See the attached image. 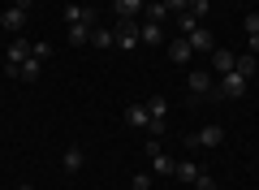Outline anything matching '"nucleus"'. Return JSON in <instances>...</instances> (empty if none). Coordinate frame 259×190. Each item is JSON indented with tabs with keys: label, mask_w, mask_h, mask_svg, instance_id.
<instances>
[{
	"label": "nucleus",
	"mask_w": 259,
	"mask_h": 190,
	"mask_svg": "<svg viewBox=\"0 0 259 190\" xmlns=\"http://www.w3.org/2000/svg\"><path fill=\"white\" fill-rule=\"evenodd\" d=\"M246 87H250V82L242 78L238 69H229V73H221V78H216V100H221V95H229V100H238V95H246Z\"/></svg>",
	"instance_id": "obj_1"
},
{
	"label": "nucleus",
	"mask_w": 259,
	"mask_h": 190,
	"mask_svg": "<svg viewBox=\"0 0 259 190\" xmlns=\"http://www.w3.org/2000/svg\"><path fill=\"white\" fill-rule=\"evenodd\" d=\"M112 39H117V48L134 52V48L143 44V39H139V22H130V18H117V26H112Z\"/></svg>",
	"instance_id": "obj_2"
},
{
	"label": "nucleus",
	"mask_w": 259,
	"mask_h": 190,
	"mask_svg": "<svg viewBox=\"0 0 259 190\" xmlns=\"http://www.w3.org/2000/svg\"><path fill=\"white\" fill-rule=\"evenodd\" d=\"M190 91L194 100H216V78L207 69H190Z\"/></svg>",
	"instance_id": "obj_3"
},
{
	"label": "nucleus",
	"mask_w": 259,
	"mask_h": 190,
	"mask_svg": "<svg viewBox=\"0 0 259 190\" xmlns=\"http://www.w3.org/2000/svg\"><path fill=\"white\" fill-rule=\"evenodd\" d=\"M186 44H190V52H194V56H207V52L216 48V39H212V30H207L203 22H199V26H194L190 35H186Z\"/></svg>",
	"instance_id": "obj_4"
},
{
	"label": "nucleus",
	"mask_w": 259,
	"mask_h": 190,
	"mask_svg": "<svg viewBox=\"0 0 259 190\" xmlns=\"http://www.w3.org/2000/svg\"><path fill=\"white\" fill-rule=\"evenodd\" d=\"M186 143H190V147H221V143H225V130H221V126H203L199 134L186 138Z\"/></svg>",
	"instance_id": "obj_5"
},
{
	"label": "nucleus",
	"mask_w": 259,
	"mask_h": 190,
	"mask_svg": "<svg viewBox=\"0 0 259 190\" xmlns=\"http://www.w3.org/2000/svg\"><path fill=\"white\" fill-rule=\"evenodd\" d=\"M22 61H30V39L13 35V44H9V65H5V69L18 73V65H22Z\"/></svg>",
	"instance_id": "obj_6"
},
{
	"label": "nucleus",
	"mask_w": 259,
	"mask_h": 190,
	"mask_svg": "<svg viewBox=\"0 0 259 190\" xmlns=\"http://www.w3.org/2000/svg\"><path fill=\"white\" fill-rule=\"evenodd\" d=\"M65 22H69V26H91L95 30V9H87V5H65Z\"/></svg>",
	"instance_id": "obj_7"
},
{
	"label": "nucleus",
	"mask_w": 259,
	"mask_h": 190,
	"mask_svg": "<svg viewBox=\"0 0 259 190\" xmlns=\"http://www.w3.org/2000/svg\"><path fill=\"white\" fill-rule=\"evenodd\" d=\"M143 22H156V26H164V22H173V13H168L164 0H151V5H143Z\"/></svg>",
	"instance_id": "obj_8"
},
{
	"label": "nucleus",
	"mask_w": 259,
	"mask_h": 190,
	"mask_svg": "<svg viewBox=\"0 0 259 190\" xmlns=\"http://www.w3.org/2000/svg\"><path fill=\"white\" fill-rule=\"evenodd\" d=\"M207 61H212V73H229L238 56H233L229 48H212V52H207Z\"/></svg>",
	"instance_id": "obj_9"
},
{
	"label": "nucleus",
	"mask_w": 259,
	"mask_h": 190,
	"mask_svg": "<svg viewBox=\"0 0 259 190\" xmlns=\"http://www.w3.org/2000/svg\"><path fill=\"white\" fill-rule=\"evenodd\" d=\"M139 39L147 48H160V44H164V26H156V22H139Z\"/></svg>",
	"instance_id": "obj_10"
},
{
	"label": "nucleus",
	"mask_w": 259,
	"mask_h": 190,
	"mask_svg": "<svg viewBox=\"0 0 259 190\" xmlns=\"http://www.w3.org/2000/svg\"><path fill=\"white\" fill-rule=\"evenodd\" d=\"M125 121H130L134 130H147V126H151V112H147V104H130V108H125Z\"/></svg>",
	"instance_id": "obj_11"
},
{
	"label": "nucleus",
	"mask_w": 259,
	"mask_h": 190,
	"mask_svg": "<svg viewBox=\"0 0 259 190\" xmlns=\"http://www.w3.org/2000/svg\"><path fill=\"white\" fill-rule=\"evenodd\" d=\"M82 164H87V151H82V147H65V160H61L65 173H82Z\"/></svg>",
	"instance_id": "obj_12"
},
{
	"label": "nucleus",
	"mask_w": 259,
	"mask_h": 190,
	"mask_svg": "<svg viewBox=\"0 0 259 190\" xmlns=\"http://www.w3.org/2000/svg\"><path fill=\"white\" fill-rule=\"evenodd\" d=\"M143 5H147V0H112V13H117V18H130V22H134V18L143 13Z\"/></svg>",
	"instance_id": "obj_13"
},
{
	"label": "nucleus",
	"mask_w": 259,
	"mask_h": 190,
	"mask_svg": "<svg viewBox=\"0 0 259 190\" xmlns=\"http://www.w3.org/2000/svg\"><path fill=\"white\" fill-rule=\"evenodd\" d=\"M168 61H177V65L194 61V52H190V44H186V35H177L173 44H168Z\"/></svg>",
	"instance_id": "obj_14"
},
{
	"label": "nucleus",
	"mask_w": 259,
	"mask_h": 190,
	"mask_svg": "<svg viewBox=\"0 0 259 190\" xmlns=\"http://www.w3.org/2000/svg\"><path fill=\"white\" fill-rule=\"evenodd\" d=\"M22 22H26V9H18V5H13V9H5V13H0V26H5V30H13V35H18V30H22Z\"/></svg>",
	"instance_id": "obj_15"
},
{
	"label": "nucleus",
	"mask_w": 259,
	"mask_h": 190,
	"mask_svg": "<svg viewBox=\"0 0 259 190\" xmlns=\"http://www.w3.org/2000/svg\"><path fill=\"white\" fill-rule=\"evenodd\" d=\"M233 69H238L242 78L250 82V78H255V69H259V56H250V52H246V56H238V61H233Z\"/></svg>",
	"instance_id": "obj_16"
},
{
	"label": "nucleus",
	"mask_w": 259,
	"mask_h": 190,
	"mask_svg": "<svg viewBox=\"0 0 259 190\" xmlns=\"http://www.w3.org/2000/svg\"><path fill=\"white\" fill-rule=\"evenodd\" d=\"M173 169H177V160H168L164 151L151 156V173H160V177H173Z\"/></svg>",
	"instance_id": "obj_17"
},
{
	"label": "nucleus",
	"mask_w": 259,
	"mask_h": 190,
	"mask_svg": "<svg viewBox=\"0 0 259 190\" xmlns=\"http://www.w3.org/2000/svg\"><path fill=\"white\" fill-rule=\"evenodd\" d=\"M173 177H177V181H194V177H199V164H194V160H177Z\"/></svg>",
	"instance_id": "obj_18"
},
{
	"label": "nucleus",
	"mask_w": 259,
	"mask_h": 190,
	"mask_svg": "<svg viewBox=\"0 0 259 190\" xmlns=\"http://www.w3.org/2000/svg\"><path fill=\"white\" fill-rule=\"evenodd\" d=\"M91 44H95V48H117V39H112V26H95V30H91Z\"/></svg>",
	"instance_id": "obj_19"
},
{
	"label": "nucleus",
	"mask_w": 259,
	"mask_h": 190,
	"mask_svg": "<svg viewBox=\"0 0 259 190\" xmlns=\"http://www.w3.org/2000/svg\"><path fill=\"white\" fill-rule=\"evenodd\" d=\"M39 69H44V61H35V56H30V61H22V65H18V78L35 82V78H39Z\"/></svg>",
	"instance_id": "obj_20"
},
{
	"label": "nucleus",
	"mask_w": 259,
	"mask_h": 190,
	"mask_svg": "<svg viewBox=\"0 0 259 190\" xmlns=\"http://www.w3.org/2000/svg\"><path fill=\"white\" fill-rule=\"evenodd\" d=\"M173 22H177V30H182V35H190V30L199 26V18H194V13H173Z\"/></svg>",
	"instance_id": "obj_21"
},
{
	"label": "nucleus",
	"mask_w": 259,
	"mask_h": 190,
	"mask_svg": "<svg viewBox=\"0 0 259 190\" xmlns=\"http://www.w3.org/2000/svg\"><path fill=\"white\" fill-rule=\"evenodd\" d=\"M69 44H91V26H69Z\"/></svg>",
	"instance_id": "obj_22"
},
{
	"label": "nucleus",
	"mask_w": 259,
	"mask_h": 190,
	"mask_svg": "<svg viewBox=\"0 0 259 190\" xmlns=\"http://www.w3.org/2000/svg\"><path fill=\"white\" fill-rule=\"evenodd\" d=\"M30 56H35V61H48V56H52V44H48V39H35V44H30Z\"/></svg>",
	"instance_id": "obj_23"
},
{
	"label": "nucleus",
	"mask_w": 259,
	"mask_h": 190,
	"mask_svg": "<svg viewBox=\"0 0 259 190\" xmlns=\"http://www.w3.org/2000/svg\"><path fill=\"white\" fill-rule=\"evenodd\" d=\"M190 186H194V190H216V177H212V173H203V169H199V177H194Z\"/></svg>",
	"instance_id": "obj_24"
},
{
	"label": "nucleus",
	"mask_w": 259,
	"mask_h": 190,
	"mask_svg": "<svg viewBox=\"0 0 259 190\" xmlns=\"http://www.w3.org/2000/svg\"><path fill=\"white\" fill-rule=\"evenodd\" d=\"M207 9H212V0H190V9H186V13H194V18L203 22V18H207Z\"/></svg>",
	"instance_id": "obj_25"
},
{
	"label": "nucleus",
	"mask_w": 259,
	"mask_h": 190,
	"mask_svg": "<svg viewBox=\"0 0 259 190\" xmlns=\"http://www.w3.org/2000/svg\"><path fill=\"white\" fill-rule=\"evenodd\" d=\"M130 190H151V173H134L130 177Z\"/></svg>",
	"instance_id": "obj_26"
},
{
	"label": "nucleus",
	"mask_w": 259,
	"mask_h": 190,
	"mask_svg": "<svg viewBox=\"0 0 259 190\" xmlns=\"http://www.w3.org/2000/svg\"><path fill=\"white\" fill-rule=\"evenodd\" d=\"M242 30H246V35H259V13H246V18H242Z\"/></svg>",
	"instance_id": "obj_27"
},
{
	"label": "nucleus",
	"mask_w": 259,
	"mask_h": 190,
	"mask_svg": "<svg viewBox=\"0 0 259 190\" xmlns=\"http://www.w3.org/2000/svg\"><path fill=\"white\" fill-rule=\"evenodd\" d=\"M143 151H147V160H151V156H160V138H147V143H143Z\"/></svg>",
	"instance_id": "obj_28"
},
{
	"label": "nucleus",
	"mask_w": 259,
	"mask_h": 190,
	"mask_svg": "<svg viewBox=\"0 0 259 190\" xmlns=\"http://www.w3.org/2000/svg\"><path fill=\"white\" fill-rule=\"evenodd\" d=\"M250 39V56H259V35H246Z\"/></svg>",
	"instance_id": "obj_29"
},
{
	"label": "nucleus",
	"mask_w": 259,
	"mask_h": 190,
	"mask_svg": "<svg viewBox=\"0 0 259 190\" xmlns=\"http://www.w3.org/2000/svg\"><path fill=\"white\" fill-rule=\"evenodd\" d=\"M13 5H18V9H30V5H35V0H13Z\"/></svg>",
	"instance_id": "obj_30"
}]
</instances>
